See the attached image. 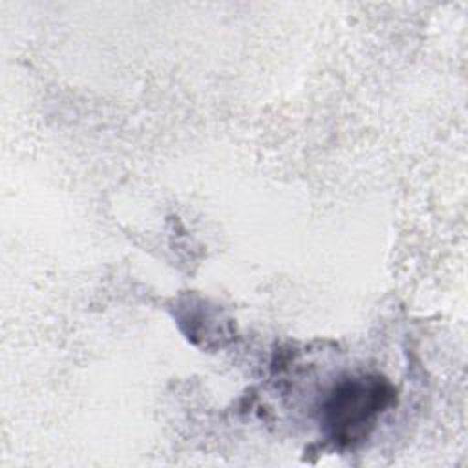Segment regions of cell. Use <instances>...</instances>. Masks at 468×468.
Here are the masks:
<instances>
[{"mask_svg":"<svg viewBox=\"0 0 468 468\" xmlns=\"http://www.w3.org/2000/svg\"><path fill=\"white\" fill-rule=\"evenodd\" d=\"M393 384L380 375H353L342 378L322 404V430L338 448L364 442L380 415L395 402Z\"/></svg>","mask_w":468,"mask_h":468,"instance_id":"1","label":"cell"}]
</instances>
